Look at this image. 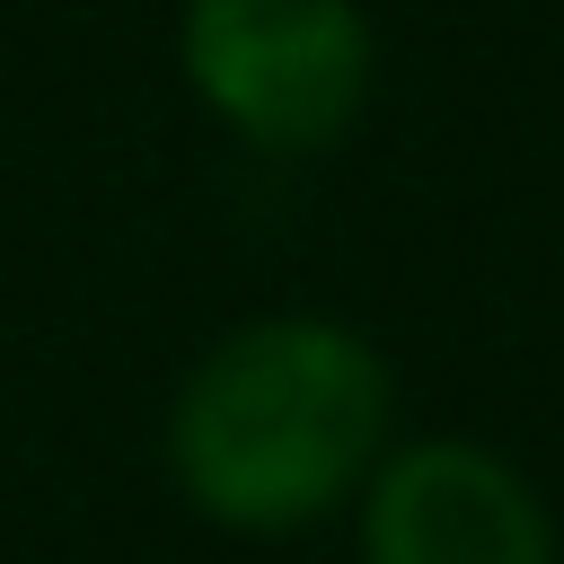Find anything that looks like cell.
<instances>
[{
	"label": "cell",
	"instance_id": "cell-1",
	"mask_svg": "<svg viewBox=\"0 0 564 564\" xmlns=\"http://www.w3.org/2000/svg\"><path fill=\"white\" fill-rule=\"evenodd\" d=\"M388 361L344 317L229 326L167 405L176 494L238 538H291L352 502L388 458Z\"/></svg>",
	"mask_w": 564,
	"mask_h": 564
},
{
	"label": "cell",
	"instance_id": "cell-3",
	"mask_svg": "<svg viewBox=\"0 0 564 564\" xmlns=\"http://www.w3.org/2000/svg\"><path fill=\"white\" fill-rule=\"evenodd\" d=\"M361 564H555V520L511 458L405 441L361 485Z\"/></svg>",
	"mask_w": 564,
	"mask_h": 564
},
{
	"label": "cell",
	"instance_id": "cell-2",
	"mask_svg": "<svg viewBox=\"0 0 564 564\" xmlns=\"http://www.w3.org/2000/svg\"><path fill=\"white\" fill-rule=\"evenodd\" d=\"M176 70L247 150L308 159L370 97V18L361 0H185Z\"/></svg>",
	"mask_w": 564,
	"mask_h": 564
}]
</instances>
